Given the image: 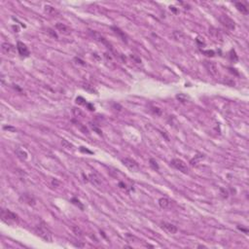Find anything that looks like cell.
I'll return each instance as SVG.
<instances>
[{
  "instance_id": "33",
  "label": "cell",
  "mask_w": 249,
  "mask_h": 249,
  "mask_svg": "<svg viewBox=\"0 0 249 249\" xmlns=\"http://www.w3.org/2000/svg\"><path fill=\"white\" fill-rule=\"evenodd\" d=\"M52 183H53L54 186H59V182L57 180H56V179H54V180L52 181Z\"/></svg>"
},
{
  "instance_id": "13",
  "label": "cell",
  "mask_w": 249,
  "mask_h": 249,
  "mask_svg": "<svg viewBox=\"0 0 249 249\" xmlns=\"http://www.w3.org/2000/svg\"><path fill=\"white\" fill-rule=\"evenodd\" d=\"M159 205H160L163 209H169V208L171 207L172 201L167 198H161L159 199Z\"/></svg>"
},
{
  "instance_id": "14",
  "label": "cell",
  "mask_w": 249,
  "mask_h": 249,
  "mask_svg": "<svg viewBox=\"0 0 249 249\" xmlns=\"http://www.w3.org/2000/svg\"><path fill=\"white\" fill-rule=\"evenodd\" d=\"M88 179H89V181L91 182V183L94 185V186H95V187H99L101 185L100 178L98 177L97 174H95V173H91V174L89 175Z\"/></svg>"
},
{
  "instance_id": "1",
  "label": "cell",
  "mask_w": 249,
  "mask_h": 249,
  "mask_svg": "<svg viewBox=\"0 0 249 249\" xmlns=\"http://www.w3.org/2000/svg\"><path fill=\"white\" fill-rule=\"evenodd\" d=\"M34 230H35V233L37 234V236H39L42 239H44L45 241H47V242L53 241L52 233L47 228V226L45 225V223H41V224L37 225Z\"/></svg>"
},
{
  "instance_id": "7",
  "label": "cell",
  "mask_w": 249,
  "mask_h": 249,
  "mask_svg": "<svg viewBox=\"0 0 249 249\" xmlns=\"http://www.w3.org/2000/svg\"><path fill=\"white\" fill-rule=\"evenodd\" d=\"M1 49H2V52H3L5 55H7V56L12 57V56H14V55L16 54L15 46L12 45V44H10V43H8V42L3 43V44L1 45Z\"/></svg>"
},
{
  "instance_id": "18",
  "label": "cell",
  "mask_w": 249,
  "mask_h": 249,
  "mask_svg": "<svg viewBox=\"0 0 249 249\" xmlns=\"http://www.w3.org/2000/svg\"><path fill=\"white\" fill-rule=\"evenodd\" d=\"M236 9L239 11V12H241V14H243V15H247V14H248L247 7H246L243 3H241V2H236Z\"/></svg>"
},
{
  "instance_id": "16",
  "label": "cell",
  "mask_w": 249,
  "mask_h": 249,
  "mask_svg": "<svg viewBox=\"0 0 249 249\" xmlns=\"http://www.w3.org/2000/svg\"><path fill=\"white\" fill-rule=\"evenodd\" d=\"M16 154H17V156H18V157L21 159V160H27V158H28V154H27V152L25 151V150H24L22 148H17L16 149Z\"/></svg>"
},
{
  "instance_id": "17",
  "label": "cell",
  "mask_w": 249,
  "mask_h": 249,
  "mask_svg": "<svg viewBox=\"0 0 249 249\" xmlns=\"http://www.w3.org/2000/svg\"><path fill=\"white\" fill-rule=\"evenodd\" d=\"M111 28H112L113 30H114V32H115L116 34H118V35L121 37L122 40H123L124 42H126V43L128 42V40H127L128 38H127V35L124 34V31H122L120 28H119V27H112Z\"/></svg>"
},
{
  "instance_id": "30",
  "label": "cell",
  "mask_w": 249,
  "mask_h": 249,
  "mask_svg": "<svg viewBox=\"0 0 249 249\" xmlns=\"http://www.w3.org/2000/svg\"><path fill=\"white\" fill-rule=\"evenodd\" d=\"M91 126H92V129H94V131H97L98 134H99V135H101V134H102V132H101V131H100L99 129L97 128V127H95L94 124H91Z\"/></svg>"
},
{
  "instance_id": "20",
  "label": "cell",
  "mask_w": 249,
  "mask_h": 249,
  "mask_svg": "<svg viewBox=\"0 0 249 249\" xmlns=\"http://www.w3.org/2000/svg\"><path fill=\"white\" fill-rule=\"evenodd\" d=\"M72 113L74 114L75 117H84V113L82 112V110L79 109V108H76V107H73L72 108Z\"/></svg>"
},
{
  "instance_id": "25",
  "label": "cell",
  "mask_w": 249,
  "mask_h": 249,
  "mask_svg": "<svg viewBox=\"0 0 249 249\" xmlns=\"http://www.w3.org/2000/svg\"><path fill=\"white\" fill-rule=\"evenodd\" d=\"M230 59H231V60H233V62H237V60H239V57H237L236 52H234V50L231 51V53H230Z\"/></svg>"
},
{
  "instance_id": "8",
  "label": "cell",
  "mask_w": 249,
  "mask_h": 249,
  "mask_svg": "<svg viewBox=\"0 0 249 249\" xmlns=\"http://www.w3.org/2000/svg\"><path fill=\"white\" fill-rule=\"evenodd\" d=\"M161 228L163 229V230H164L166 232V233L169 234H174L177 233L178 229L177 227H176L175 225L171 224V223H167V222H163L161 224Z\"/></svg>"
},
{
  "instance_id": "11",
  "label": "cell",
  "mask_w": 249,
  "mask_h": 249,
  "mask_svg": "<svg viewBox=\"0 0 249 249\" xmlns=\"http://www.w3.org/2000/svg\"><path fill=\"white\" fill-rule=\"evenodd\" d=\"M90 33H91V35L92 36V38L95 39V40H97V41L101 42V43H102V44L107 45V46H108V48L110 47V44H109L108 42L106 41V39L104 38V37H103L102 35H101L100 33H98V32H97V31H94V30H91V31H90Z\"/></svg>"
},
{
  "instance_id": "23",
  "label": "cell",
  "mask_w": 249,
  "mask_h": 249,
  "mask_svg": "<svg viewBox=\"0 0 249 249\" xmlns=\"http://www.w3.org/2000/svg\"><path fill=\"white\" fill-rule=\"evenodd\" d=\"M77 127H79L80 131H82L83 134H90V132H89V131H88V129H87L85 126H83L82 124H80V123H77Z\"/></svg>"
},
{
  "instance_id": "5",
  "label": "cell",
  "mask_w": 249,
  "mask_h": 249,
  "mask_svg": "<svg viewBox=\"0 0 249 249\" xmlns=\"http://www.w3.org/2000/svg\"><path fill=\"white\" fill-rule=\"evenodd\" d=\"M122 163H123L124 166H126L129 170L131 171H138L139 170V164L136 161H134V159H131V158H124L122 160Z\"/></svg>"
},
{
  "instance_id": "12",
  "label": "cell",
  "mask_w": 249,
  "mask_h": 249,
  "mask_svg": "<svg viewBox=\"0 0 249 249\" xmlns=\"http://www.w3.org/2000/svg\"><path fill=\"white\" fill-rule=\"evenodd\" d=\"M56 28L59 33L64 34V35H68V34H70V32H71L70 28H69L66 24H62V22H57V24H56Z\"/></svg>"
},
{
  "instance_id": "31",
  "label": "cell",
  "mask_w": 249,
  "mask_h": 249,
  "mask_svg": "<svg viewBox=\"0 0 249 249\" xmlns=\"http://www.w3.org/2000/svg\"><path fill=\"white\" fill-rule=\"evenodd\" d=\"M48 33H49V34H51V35L53 36V37H55V38H57V33L55 32V31H54L53 29H51V28H49V29H48Z\"/></svg>"
},
{
  "instance_id": "6",
  "label": "cell",
  "mask_w": 249,
  "mask_h": 249,
  "mask_svg": "<svg viewBox=\"0 0 249 249\" xmlns=\"http://www.w3.org/2000/svg\"><path fill=\"white\" fill-rule=\"evenodd\" d=\"M204 64L206 68V70L208 71V73L210 75H212L213 77H216L217 75L219 74L218 72V66L214 62H209V60H204Z\"/></svg>"
},
{
  "instance_id": "29",
  "label": "cell",
  "mask_w": 249,
  "mask_h": 249,
  "mask_svg": "<svg viewBox=\"0 0 249 249\" xmlns=\"http://www.w3.org/2000/svg\"><path fill=\"white\" fill-rule=\"evenodd\" d=\"M71 201L73 202L74 204L79 205V207L81 208V209H83V208H84L83 204H80V201H79V199H71Z\"/></svg>"
},
{
  "instance_id": "32",
  "label": "cell",
  "mask_w": 249,
  "mask_h": 249,
  "mask_svg": "<svg viewBox=\"0 0 249 249\" xmlns=\"http://www.w3.org/2000/svg\"><path fill=\"white\" fill-rule=\"evenodd\" d=\"M152 111L154 112L155 114H157V115H159V116L162 114V110L159 109V108H152Z\"/></svg>"
},
{
  "instance_id": "4",
  "label": "cell",
  "mask_w": 249,
  "mask_h": 249,
  "mask_svg": "<svg viewBox=\"0 0 249 249\" xmlns=\"http://www.w3.org/2000/svg\"><path fill=\"white\" fill-rule=\"evenodd\" d=\"M219 22L224 25L226 28L230 30H234L236 28V22H234V20H232L230 17L227 15H221L219 17Z\"/></svg>"
},
{
  "instance_id": "28",
  "label": "cell",
  "mask_w": 249,
  "mask_h": 249,
  "mask_svg": "<svg viewBox=\"0 0 249 249\" xmlns=\"http://www.w3.org/2000/svg\"><path fill=\"white\" fill-rule=\"evenodd\" d=\"M202 53H204L205 56L206 57H213L214 55H215V53H214V51L212 50H208V51H202Z\"/></svg>"
},
{
  "instance_id": "10",
  "label": "cell",
  "mask_w": 249,
  "mask_h": 249,
  "mask_svg": "<svg viewBox=\"0 0 249 249\" xmlns=\"http://www.w3.org/2000/svg\"><path fill=\"white\" fill-rule=\"evenodd\" d=\"M17 50H18L20 56L22 57H29L30 52L28 50V48L27 47V45L24 44L22 42H18L17 43Z\"/></svg>"
},
{
  "instance_id": "27",
  "label": "cell",
  "mask_w": 249,
  "mask_h": 249,
  "mask_svg": "<svg viewBox=\"0 0 249 249\" xmlns=\"http://www.w3.org/2000/svg\"><path fill=\"white\" fill-rule=\"evenodd\" d=\"M62 146H63V147H65V148H67V149H69V148H73V146H72V144H70L69 142H67V141L64 140V139H63V140L62 141Z\"/></svg>"
},
{
  "instance_id": "19",
  "label": "cell",
  "mask_w": 249,
  "mask_h": 249,
  "mask_svg": "<svg viewBox=\"0 0 249 249\" xmlns=\"http://www.w3.org/2000/svg\"><path fill=\"white\" fill-rule=\"evenodd\" d=\"M83 89L86 90L87 92H91V94H97V91L94 88V86L89 83H84L83 84Z\"/></svg>"
},
{
  "instance_id": "34",
  "label": "cell",
  "mask_w": 249,
  "mask_h": 249,
  "mask_svg": "<svg viewBox=\"0 0 249 249\" xmlns=\"http://www.w3.org/2000/svg\"><path fill=\"white\" fill-rule=\"evenodd\" d=\"M119 186H120L122 189H127V186H126V184H124L123 182H120V183H119Z\"/></svg>"
},
{
  "instance_id": "2",
  "label": "cell",
  "mask_w": 249,
  "mask_h": 249,
  "mask_svg": "<svg viewBox=\"0 0 249 249\" xmlns=\"http://www.w3.org/2000/svg\"><path fill=\"white\" fill-rule=\"evenodd\" d=\"M1 219H2V221L7 223V224L8 223L11 224L12 222L18 221L19 217L16 213L12 212V211H10L9 209H2L1 210Z\"/></svg>"
},
{
  "instance_id": "35",
  "label": "cell",
  "mask_w": 249,
  "mask_h": 249,
  "mask_svg": "<svg viewBox=\"0 0 249 249\" xmlns=\"http://www.w3.org/2000/svg\"><path fill=\"white\" fill-rule=\"evenodd\" d=\"M4 129H9V131H16V129L11 128V127H4Z\"/></svg>"
},
{
  "instance_id": "15",
  "label": "cell",
  "mask_w": 249,
  "mask_h": 249,
  "mask_svg": "<svg viewBox=\"0 0 249 249\" xmlns=\"http://www.w3.org/2000/svg\"><path fill=\"white\" fill-rule=\"evenodd\" d=\"M44 11L48 16H51V17H56L59 14V11H57L56 8L50 6V5H46L44 7Z\"/></svg>"
},
{
  "instance_id": "26",
  "label": "cell",
  "mask_w": 249,
  "mask_h": 249,
  "mask_svg": "<svg viewBox=\"0 0 249 249\" xmlns=\"http://www.w3.org/2000/svg\"><path fill=\"white\" fill-rule=\"evenodd\" d=\"M76 102H77L78 104H81V105H87L86 100L84 99L83 97H79L76 98Z\"/></svg>"
},
{
  "instance_id": "22",
  "label": "cell",
  "mask_w": 249,
  "mask_h": 249,
  "mask_svg": "<svg viewBox=\"0 0 249 249\" xmlns=\"http://www.w3.org/2000/svg\"><path fill=\"white\" fill-rule=\"evenodd\" d=\"M150 166H151V167L153 169H155V170H159V164H158V163L157 162H156L154 159H150Z\"/></svg>"
},
{
  "instance_id": "21",
  "label": "cell",
  "mask_w": 249,
  "mask_h": 249,
  "mask_svg": "<svg viewBox=\"0 0 249 249\" xmlns=\"http://www.w3.org/2000/svg\"><path fill=\"white\" fill-rule=\"evenodd\" d=\"M72 230H73L74 234H76V236H84L83 231L81 230V228L79 227V226H74V227L72 228Z\"/></svg>"
},
{
  "instance_id": "24",
  "label": "cell",
  "mask_w": 249,
  "mask_h": 249,
  "mask_svg": "<svg viewBox=\"0 0 249 249\" xmlns=\"http://www.w3.org/2000/svg\"><path fill=\"white\" fill-rule=\"evenodd\" d=\"M176 98L179 99V101H181V102H186L188 100V97L183 94H179L178 95H176Z\"/></svg>"
},
{
  "instance_id": "9",
  "label": "cell",
  "mask_w": 249,
  "mask_h": 249,
  "mask_svg": "<svg viewBox=\"0 0 249 249\" xmlns=\"http://www.w3.org/2000/svg\"><path fill=\"white\" fill-rule=\"evenodd\" d=\"M20 199H21V201L24 202V204H27L28 205H32V206L33 205H35V204H36L35 198H34L32 195L27 194V193L22 194V195L21 196V198H20Z\"/></svg>"
},
{
  "instance_id": "3",
  "label": "cell",
  "mask_w": 249,
  "mask_h": 249,
  "mask_svg": "<svg viewBox=\"0 0 249 249\" xmlns=\"http://www.w3.org/2000/svg\"><path fill=\"white\" fill-rule=\"evenodd\" d=\"M170 164H171V166L173 167H175L176 169H178L179 171H181L183 173H188V171H189V167H188L186 163L180 160V159H173V160L170 162Z\"/></svg>"
}]
</instances>
